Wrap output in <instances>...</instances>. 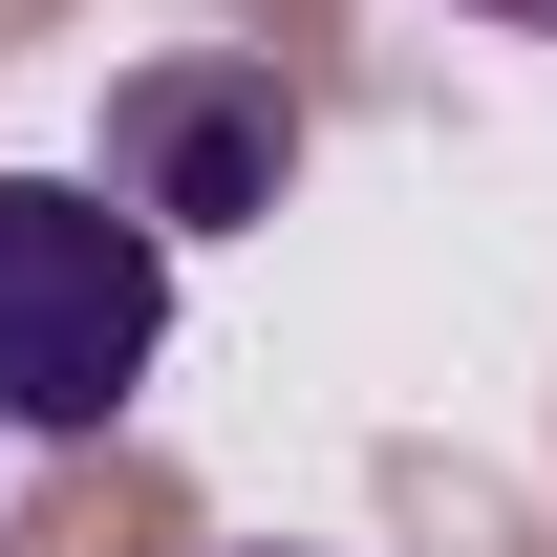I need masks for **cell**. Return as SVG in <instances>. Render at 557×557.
I'll return each mask as SVG.
<instances>
[{
    "mask_svg": "<svg viewBox=\"0 0 557 557\" xmlns=\"http://www.w3.org/2000/svg\"><path fill=\"white\" fill-rule=\"evenodd\" d=\"M172 364V236L108 214L86 172H0V429H129V386Z\"/></svg>",
    "mask_w": 557,
    "mask_h": 557,
    "instance_id": "6da1fadb",
    "label": "cell"
},
{
    "mask_svg": "<svg viewBox=\"0 0 557 557\" xmlns=\"http://www.w3.org/2000/svg\"><path fill=\"white\" fill-rule=\"evenodd\" d=\"M86 194L150 214V236H258V214L300 194V86H278L258 44H150V65L108 86V129H86Z\"/></svg>",
    "mask_w": 557,
    "mask_h": 557,
    "instance_id": "7a4b0ae2",
    "label": "cell"
},
{
    "mask_svg": "<svg viewBox=\"0 0 557 557\" xmlns=\"http://www.w3.org/2000/svg\"><path fill=\"white\" fill-rule=\"evenodd\" d=\"M472 22H536V44H557V0H472Z\"/></svg>",
    "mask_w": 557,
    "mask_h": 557,
    "instance_id": "3957f363",
    "label": "cell"
}]
</instances>
